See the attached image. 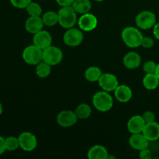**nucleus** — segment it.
I'll return each mask as SVG.
<instances>
[{
  "instance_id": "bb28decb",
  "label": "nucleus",
  "mask_w": 159,
  "mask_h": 159,
  "mask_svg": "<svg viewBox=\"0 0 159 159\" xmlns=\"http://www.w3.org/2000/svg\"><path fill=\"white\" fill-rule=\"evenodd\" d=\"M5 146H6V151L12 152L20 148V142H19L18 138L16 137H8L5 139Z\"/></svg>"
},
{
  "instance_id": "6ab92c4d",
  "label": "nucleus",
  "mask_w": 159,
  "mask_h": 159,
  "mask_svg": "<svg viewBox=\"0 0 159 159\" xmlns=\"http://www.w3.org/2000/svg\"><path fill=\"white\" fill-rule=\"evenodd\" d=\"M108 156L107 149L99 144L93 146L88 152V158L89 159H107Z\"/></svg>"
},
{
  "instance_id": "f03ea898",
  "label": "nucleus",
  "mask_w": 159,
  "mask_h": 159,
  "mask_svg": "<svg viewBox=\"0 0 159 159\" xmlns=\"http://www.w3.org/2000/svg\"><path fill=\"white\" fill-rule=\"evenodd\" d=\"M58 23L65 29L74 27L77 22V12L71 6H61L57 12Z\"/></svg>"
},
{
  "instance_id": "ddd939ff",
  "label": "nucleus",
  "mask_w": 159,
  "mask_h": 159,
  "mask_svg": "<svg viewBox=\"0 0 159 159\" xmlns=\"http://www.w3.org/2000/svg\"><path fill=\"white\" fill-rule=\"evenodd\" d=\"M150 141L146 138V137L142 133L132 134L129 139V144L130 147L137 151H141L147 148L149 146Z\"/></svg>"
},
{
  "instance_id": "9b49d317",
  "label": "nucleus",
  "mask_w": 159,
  "mask_h": 159,
  "mask_svg": "<svg viewBox=\"0 0 159 159\" xmlns=\"http://www.w3.org/2000/svg\"><path fill=\"white\" fill-rule=\"evenodd\" d=\"M78 24L80 30L89 32L96 29L98 24V20L96 16L87 12L81 16L80 18L78 20Z\"/></svg>"
},
{
  "instance_id": "39448f33",
  "label": "nucleus",
  "mask_w": 159,
  "mask_h": 159,
  "mask_svg": "<svg viewBox=\"0 0 159 159\" xmlns=\"http://www.w3.org/2000/svg\"><path fill=\"white\" fill-rule=\"evenodd\" d=\"M137 26L142 30H149L156 24V16L152 11L144 10L138 14L135 19Z\"/></svg>"
},
{
  "instance_id": "aec40b11",
  "label": "nucleus",
  "mask_w": 159,
  "mask_h": 159,
  "mask_svg": "<svg viewBox=\"0 0 159 159\" xmlns=\"http://www.w3.org/2000/svg\"><path fill=\"white\" fill-rule=\"evenodd\" d=\"M71 6L77 13L82 15L89 12L92 9V3L89 0H75Z\"/></svg>"
},
{
  "instance_id": "f3484780",
  "label": "nucleus",
  "mask_w": 159,
  "mask_h": 159,
  "mask_svg": "<svg viewBox=\"0 0 159 159\" xmlns=\"http://www.w3.org/2000/svg\"><path fill=\"white\" fill-rule=\"evenodd\" d=\"M123 62H124V66L128 69H135L141 65V57L140 54L137 52L130 51L125 54Z\"/></svg>"
},
{
  "instance_id": "b1692460",
  "label": "nucleus",
  "mask_w": 159,
  "mask_h": 159,
  "mask_svg": "<svg viewBox=\"0 0 159 159\" xmlns=\"http://www.w3.org/2000/svg\"><path fill=\"white\" fill-rule=\"evenodd\" d=\"M43 24L48 26H52L58 23V15L57 12L54 11H48L43 14L41 16Z\"/></svg>"
},
{
  "instance_id": "e433bc0d",
  "label": "nucleus",
  "mask_w": 159,
  "mask_h": 159,
  "mask_svg": "<svg viewBox=\"0 0 159 159\" xmlns=\"http://www.w3.org/2000/svg\"><path fill=\"white\" fill-rule=\"evenodd\" d=\"M2 112H3V107H2V103L0 102V116L2 115Z\"/></svg>"
},
{
  "instance_id": "f8f14e48",
  "label": "nucleus",
  "mask_w": 159,
  "mask_h": 159,
  "mask_svg": "<svg viewBox=\"0 0 159 159\" xmlns=\"http://www.w3.org/2000/svg\"><path fill=\"white\" fill-rule=\"evenodd\" d=\"M52 43V37L48 31L41 30L34 34L33 43L40 49L43 50L51 46Z\"/></svg>"
},
{
  "instance_id": "7ed1b4c3",
  "label": "nucleus",
  "mask_w": 159,
  "mask_h": 159,
  "mask_svg": "<svg viewBox=\"0 0 159 159\" xmlns=\"http://www.w3.org/2000/svg\"><path fill=\"white\" fill-rule=\"evenodd\" d=\"M93 104L98 111H110L113 106V99L108 92L99 91L93 96Z\"/></svg>"
},
{
  "instance_id": "393cba45",
  "label": "nucleus",
  "mask_w": 159,
  "mask_h": 159,
  "mask_svg": "<svg viewBox=\"0 0 159 159\" xmlns=\"http://www.w3.org/2000/svg\"><path fill=\"white\" fill-rule=\"evenodd\" d=\"M79 119H87L92 114V108L86 103H82L77 107L75 110Z\"/></svg>"
},
{
  "instance_id": "473e14b6",
  "label": "nucleus",
  "mask_w": 159,
  "mask_h": 159,
  "mask_svg": "<svg viewBox=\"0 0 159 159\" xmlns=\"http://www.w3.org/2000/svg\"><path fill=\"white\" fill-rule=\"evenodd\" d=\"M56 2L60 6H71L75 0H56Z\"/></svg>"
},
{
  "instance_id": "412c9836",
  "label": "nucleus",
  "mask_w": 159,
  "mask_h": 159,
  "mask_svg": "<svg viewBox=\"0 0 159 159\" xmlns=\"http://www.w3.org/2000/svg\"><path fill=\"white\" fill-rule=\"evenodd\" d=\"M142 82L144 88L148 90H154L158 88L159 85V79L155 73L146 74Z\"/></svg>"
},
{
  "instance_id": "a211bd4d",
  "label": "nucleus",
  "mask_w": 159,
  "mask_h": 159,
  "mask_svg": "<svg viewBox=\"0 0 159 159\" xmlns=\"http://www.w3.org/2000/svg\"><path fill=\"white\" fill-rule=\"evenodd\" d=\"M114 96L116 99L120 102H127L132 98L131 89L126 85H119L114 90Z\"/></svg>"
},
{
  "instance_id": "c756f323",
  "label": "nucleus",
  "mask_w": 159,
  "mask_h": 159,
  "mask_svg": "<svg viewBox=\"0 0 159 159\" xmlns=\"http://www.w3.org/2000/svg\"><path fill=\"white\" fill-rule=\"evenodd\" d=\"M155 45V41L153 39L150 37H144L142 42H141V46L145 49H149V48H153Z\"/></svg>"
},
{
  "instance_id": "6e6552de",
  "label": "nucleus",
  "mask_w": 159,
  "mask_h": 159,
  "mask_svg": "<svg viewBox=\"0 0 159 159\" xmlns=\"http://www.w3.org/2000/svg\"><path fill=\"white\" fill-rule=\"evenodd\" d=\"M98 82H99V87L103 91L108 92V93L114 92L116 87L119 85L117 77L111 73H102Z\"/></svg>"
},
{
  "instance_id": "c85d7f7f",
  "label": "nucleus",
  "mask_w": 159,
  "mask_h": 159,
  "mask_svg": "<svg viewBox=\"0 0 159 159\" xmlns=\"http://www.w3.org/2000/svg\"><path fill=\"white\" fill-rule=\"evenodd\" d=\"M32 0H10V2L14 7L18 9H26Z\"/></svg>"
},
{
  "instance_id": "5701e85b",
  "label": "nucleus",
  "mask_w": 159,
  "mask_h": 159,
  "mask_svg": "<svg viewBox=\"0 0 159 159\" xmlns=\"http://www.w3.org/2000/svg\"><path fill=\"white\" fill-rule=\"evenodd\" d=\"M36 74L40 79H45L51 72V65L42 61L39 64L36 65Z\"/></svg>"
},
{
  "instance_id": "0eeeda50",
  "label": "nucleus",
  "mask_w": 159,
  "mask_h": 159,
  "mask_svg": "<svg viewBox=\"0 0 159 159\" xmlns=\"http://www.w3.org/2000/svg\"><path fill=\"white\" fill-rule=\"evenodd\" d=\"M84 36L82 30L71 27L67 29L63 36V40L69 47H77L83 41Z\"/></svg>"
},
{
  "instance_id": "2eb2a0df",
  "label": "nucleus",
  "mask_w": 159,
  "mask_h": 159,
  "mask_svg": "<svg viewBox=\"0 0 159 159\" xmlns=\"http://www.w3.org/2000/svg\"><path fill=\"white\" fill-rule=\"evenodd\" d=\"M142 134L149 141H155L159 139V124L158 122L148 123L144 126Z\"/></svg>"
},
{
  "instance_id": "72a5a7b5",
  "label": "nucleus",
  "mask_w": 159,
  "mask_h": 159,
  "mask_svg": "<svg viewBox=\"0 0 159 159\" xmlns=\"http://www.w3.org/2000/svg\"><path fill=\"white\" fill-rule=\"evenodd\" d=\"M6 151V146H5V138L0 135V155L4 153Z\"/></svg>"
},
{
  "instance_id": "1a4fd4ad",
  "label": "nucleus",
  "mask_w": 159,
  "mask_h": 159,
  "mask_svg": "<svg viewBox=\"0 0 159 159\" xmlns=\"http://www.w3.org/2000/svg\"><path fill=\"white\" fill-rule=\"evenodd\" d=\"M20 148L25 152H32L37 148V139L30 132H23L18 137Z\"/></svg>"
},
{
  "instance_id": "9d476101",
  "label": "nucleus",
  "mask_w": 159,
  "mask_h": 159,
  "mask_svg": "<svg viewBox=\"0 0 159 159\" xmlns=\"http://www.w3.org/2000/svg\"><path fill=\"white\" fill-rule=\"evenodd\" d=\"M78 118L75 112L72 110H63L60 112L57 116V122L61 127H70L74 126L77 123Z\"/></svg>"
},
{
  "instance_id": "a878e982",
  "label": "nucleus",
  "mask_w": 159,
  "mask_h": 159,
  "mask_svg": "<svg viewBox=\"0 0 159 159\" xmlns=\"http://www.w3.org/2000/svg\"><path fill=\"white\" fill-rule=\"evenodd\" d=\"M26 9L30 16H41L42 8L38 3L31 2L26 8Z\"/></svg>"
},
{
  "instance_id": "423d86ee",
  "label": "nucleus",
  "mask_w": 159,
  "mask_h": 159,
  "mask_svg": "<svg viewBox=\"0 0 159 159\" xmlns=\"http://www.w3.org/2000/svg\"><path fill=\"white\" fill-rule=\"evenodd\" d=\"M63 59V53L59 48L55 46L48 47L43 50V61L51 66L58 65Z\"/></svg>"
},
{
  "instance_id": "7c9ffc66",
  "label": "nucleus",
  "mask_w": 159,
  "mask_h": 159,
  "mask_svg": "<svg viewBox=\"0 0 159 159\" xmlns=\"http://www.w3.org/2000/svg\"><path fill=\"white\" fill-rule=\"evenodd\" d=\"M142 117L144 120L145 121L146 124L153 122V121L155 120V114L152 111H149V110L144 112V114L142 115Z\"/></svg>"
},
{
  "instance_id": "f257e3e1",
  "label": "nucleus",
  "mask_w": 159,
  "mask_h": 159,
  "mask_svg": "<svg viewBox=\"0 0 159 159\" xmlns=\"http://www.w3.org/2000/svg\"><path fill=\"white\" fill-rule=\"evenodd\" d=\"M121 37L124 43L130 48H136L141 46V42L144 38L141 30L134 26H127L124 28Z\"/></svg>"
},
{
  "instance_id": "f704fd0d",
  "label": "nucleus",
  "mask_w": 159,
  "mask_h": 159,
  "mask_svg": "<svg viewBox=\"0 0 159 159\" xmlns=\"http://www.w3.org/2000/svg\"><path fill=\"white\" fill-rule=\"evenodd\" d=\"M153 34L155 35V38L159 40V22L156 23V24L153 27Z\"/></svg>"
},
{
  "instance_id": "dca6fc26",
  "label": "nucleus",
  "mask_w": 159,
  "mask_h": 159,
  "mask_svg": "<svg viewBox=\"0 0 159 159\" xmlns=\"http://www.w3.org/2000/svg\"><path fill=\"white\" fill-rule=\"evenodd\" d=\"M43 24L41 16H30L25 23V28L30 34H36L43 30Z\"/></svg>"
},
{
  "instance_id": "4468645a",
  "label": "nucleus",
  "mask_w": 159,
  "mask_h": 159,
  "mask_svg": "<svg viewBox=\"0 0 159 159\" xmlns=\"http://www.w3.org/2000/svg\"><path fill=\"white\" fill-rule=\"evenodd\" d=\"M146 123L142 116L136 115L133 116L127 122V130L130 134L142 133Z\"/></svg>"
},
{
  "instance_id": "4be33fe9",
  "label": "nucleus",
  "mask_w": 159,
  "mask_h": 159,
  "mask_svg": "<svg viewBox=\"0 0 159 159\" xmlns=\"http://www.w3.org/2000/svg\"><path fill=\"white\" fill-rule=\"evenodd\" d=\"M102 74V72L100 68L96 66H91L85 70V78L90 82H98Z\"/></svg>"
},
{
  "instance_id": "c9c22d12",
  "label": "nucleus",
  "mask_w": 159,
  "mask_h": 159,
  "mask_svg": "<svg viewBox=\"0 0 159 159\" xmlns=\"http://www.w3.org/2000/svg\"><path fill=\"white\" fill-rule=\"evenodd\" d=\"M155 74L156 75L158 76V79H159V63L157 65V68H156V71H155Z\"/></svg>"
},
{
  "instance_id": "20e7f679",
  "label": "nucleus",
  "mask_w": 159,
  "mask_h": 159,
  "mask_svg": "<svg viewBox=\"0 0 159 159\" xmlns=\"http://www.w3.org/2000/svg\"><path fill=\"white\" fill-rule=\"evenodd\" d=\"M23 59L26 64L37 65L43 61V50L33 43L26 47L23 51Z\"/></svg>"
},
{
  "instance_id": "cd10ccee",
  "label": "nucleus",
  "mask_w": 159,
  "mask_h": 159,
  "mask_svg": "<svg viewBox=\"0 0 159 159\" xmlns=\"http://www.w3.org/2000/svg\"><path fill=\"white\" fill-rule=\"evenodd\" d=\"M157 68V64L153 61H148L143 65V70L146 74L155 73Z\"/></svg>"
},
{
  "instance_id": "4c0bfd02",
  "label": "nucleus",
  "mask_w": 159,
  "mask_h": 159,
  "mask_svg": "<svg viewBox=\"0 0 159 159\" xmlns=\"http://www.w3.org/2000/svg\"><path fill=\"white\" fill-rule=\"evenodd\" d=\"M94 1H96V2H102V1H104V0H94Z\"/></svg>"
},
{
  "instance_id": "2f4dec72",
  "label": "nucleus",
  "mask_w": 159,
  "mask_h": 159,
  "mask_svg": "<svg viewBox=\"0 0 159 159\" xmlns=\"http://www.w3.org/2000/svg\"><path fill=\"white\" fill-rule=\"evenodd\" d=\"M139 157L141 159H151L152 158V151L148 148L143 149V150L140 151Z\"/></svg>"
}]
</instances>
